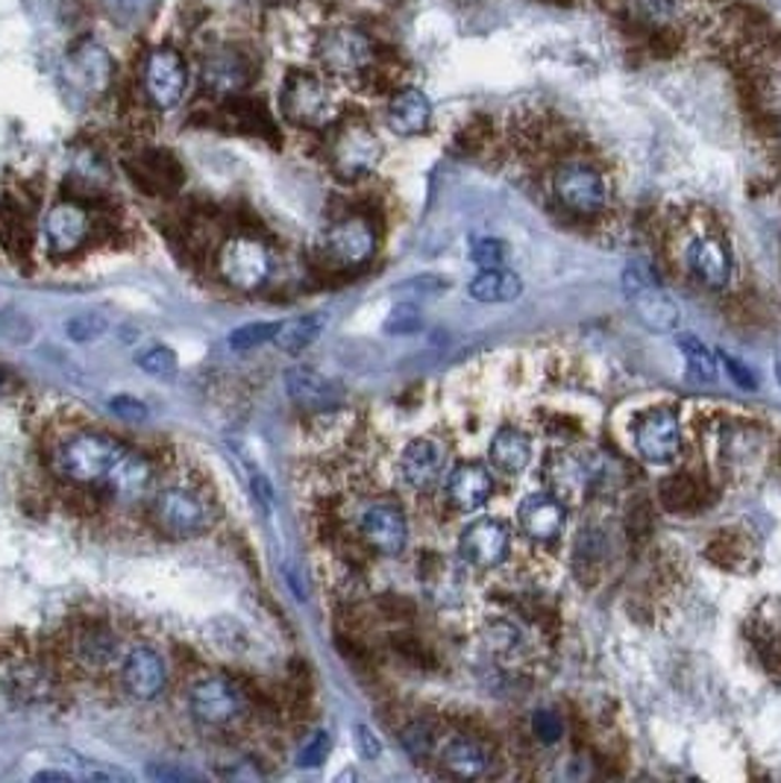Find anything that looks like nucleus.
I'll return each instance as SVG.
<instances>
[{
    "instance_id": "f257e3e1",
    "label": "nucleus",
    "mask_w": 781,
    "mask_h": 783,
    "mask_svg": "<svg viewBox=\"0 0 781 783\" xmlns=\"http://www.w3.org/2000/svg\"><path fill=\"white\" fill-rule=\"evenodd\" d=\"M315 59L332 80L368 83L382 74V53L377 39L359 24L323 27L315 39Z\"/></svg>"
},
{
    "instance_id": "f03ea898",
    "label": "nucleus",
    "mask_w": 781,
    "mask_h": 783,
    "mask_svg": "<svg viewBox=\"0 0 781 783\" xmlns=\"http://www.w3.org/2000/svg\"><path fill=\"white\" fill-rule=\"evenodd\" d=\"M126 446L103 432H76L53 450L51 467L74 487H101L121 461Z\"/></svg>"
},
{
    "instance_id": "7ed1b4c3",
    "label": "nucleus",
    "mask_w": 781,
    "mask_h": 783,
    "mask_svg": "<svg viewBox=\"0 0 781 783\" xmlns=\"http://www.w3.org/2000/svg\"><path fill=\"white\" fill-rule=\"evenodd\" d=\"M279 112L300 130H329L341 121V101L323 74L291 71L279 89Z\"/></svg>"
},
{
    "instance_id": "20e7f679",
    "label": "nucleus",
    "mask_w": 781,
    "mask_h": 783,
    "mask_svg": "<svg viewBox=\"0 0 781 783\" xmlns=\"http://www.w3.org/2000/svg\"><path fill=\"white\" fill-rule=\"evenodd\" d=\"M138 85L147 106L156 112H171L185 101L192 85V65L174 44H153L138 62Z\"/></svg>"
},
{
    "instance_id": "39448f33",
    "label": "nucleus",
    "mask_w": 781,
    "mask_h": 783,
    "mask_svg": "<svg viewBox=\"0 0 781 783\" xmlns=\"http://www.w3.org/2000/svg\"><path fill=\"white\" fill-rule=\"evenodd\" d=\"M327 158L338 179L356 183L361 176L377 171L379 158H382V142L368 121L341 117L336 126H329Z\"/></svg>"
},
{
    "instance_id": "423d86ee",
    "label": "nucleus",
    "mask_w": 781,
    "mask_h": 783,
    "mask_svg": "<svg viewBox=\"0 0 781 783\" xmlns=\"http://www.w3.org/2000/svg\"><path fill=\"white\" fill-rule=\"evenodd\" d=\"M553 197L564 212L576 217H597L608 206V179L594 162L564 158L553 171Z\"/></svg>"
},
{
    "instance_id": "0eeeda50",
    "label": "nucleus",
    "mask_w": 781,
    "mask_h": 783,
    "mask_svg": "<svg viewBox=\"0 0 781 783\" xmlns=\"http://www.w3.org/2000/svg\"><path fill=\"white\" fill-rule=\"evenodd\" d=\"M215 267H218L220 279L229 288L250 293L268 285L270 274H274V256H270V247L261 238L250 233H238L220 244Z\"/></svg>"
},
{
    "instance_id": "6e6552de",
    "label": "nucleus",
    "mask_w": 781,
    "mask_h": 783,
    "mask_svg": "<svg viewBox=\"0 0 781 783\" xmlns=\"http://www.w3.org/2000/svg\"><path fill=\"white\" fill-rule=\"evenodd\" d=\"M153 523L177 540H192L212 525V505L201 491L188 484H168L151 502Z\"/></svg>"
},
{
    "instance_id": "1a4fd4ad",
    "label": "nucleus",
    "mask_w": 781,
    "mask_h": 783,
    "mask_svg": "<svg viewBox=\"0 0 781 783\" xmlns=\"http://www.w3.org/2000/svg\"><path fill=\"white\" fill-rule=\"evenodd\" d=\"M377 253V229L364 215H347L327 226L320 256L332 270H359Z\"/></svg>"
},
{
    "instance_id": "9d476101",
    "label": "nucleus",
    "mask_w": 781,
    "mask_h": 783,
    "mask_svg": "<svg viewBox=\"0 0 781 783\" xmlns=\"http://www.w3.org/2000/svg\"><path fill=\"white\" fill-rule=\"evenodd\" d=\"M188 710L203 728H233L247 713V699L236 681L220 676H206L192 683Z\"/></svg>"
},
{
    "instance_id": "9b49d317",
    "label": "nucleus",
    "mask_w": 781,
    "mask_h": 783,
    "mask_svg": "<svg viewBox=\"0 0 781 783\" xmlns=\"http://www.w3.org/2000/svg\"><path fill=\"white\" fill-rule=\"evenodd\" d=\"M201 85L203 92L209 94L212 101H229V97H238V94H247L253 83V62L250 56L242 51V48H233V44H220V48H212L209 53H203L201 59Z\"/></svg>"
},
{
    "instance_id": "f8f14e48",
    "label": "nucleus",
    "mask_w": 781,
    "mask_h": 783,
    "mask_svg": "<svg viewBox=\"0 0 781 783\" xmlns=\"http://www.w3.org/2000/svg\"><path fill=\"white\" fill-rule=\"evenodd\" d=\"M94 233V215L89 212V206L74 197H65V200L53 203L48 215H44L42 224V235L44 244L51 256H60V259H68L74 256L89 244Z\"/></svg>"
},
{
    "instance_id": "ddd939ff",
    "label": "nucleus",
    "mask_w": 781,
    "mask_h": 783,
    "mask_svg": "<svg viewBox=\"0 0 781 783\" xmlns=\"http://www.w3.org/2000/svg\"><path fill=\"white\" fill-rule=\"evenodd\" d=\"M124 167L135 188L147 194V197H171L185 183V171L179 165V158L165 147H144V151L126 158Z\"/></svg>"
},
{
    "instance_id": "4468645a",
    "label": "nucleus",
    "mask_w": 781,
    "mask_h": 783,
    "mask_svg": "<svg viewBox=\"0 0 781 783\" xmlns=\"http://www.w3.org/2000/svg\"><path fill=\"white\" fill-rule=\"evenodd\" d=\"M623 293L631 302L638 320L652 332H672L679 326V309L644 270L629 267L623 274Z\"/></svg>"
},
{
    "instance_id": "2eb2a0df",
    "label": "nucleus",
    "mask_w": 781,
    "mask_h": 783,
    "mask_svg": "<svg viewBox=\"0 0 781 783\" xmlns=\"http://www.w3.org/2000/svg\"><path fill=\"white\" fill-rule=\"evenodd\" d=\"M631 437H635V450H638L640 459H647L649 464H667V461L676 459V452L681 446V429L676 411L667 409V405L644 411L635 420Z\"/></svg>"
},
{
    "instance_id": "dca6fc26",
    "label": "nucleus",
    "mask_w": 781,
    "mask_h": 783,
    "mask_svg": "<svg viewBox=\"0 0 781 783\" xmlns=\"http://www.w3.org/2000/svg\"><path fill=\"white\" fill-rule=\"evenodd\" d=\"M359 534L368 549L397 558L409 543V519L397 502H370L359 514Z\"/></svg>"
},
{
    "instance_id": "f3484780",
    "label": "nucleus",
    "mask_w": 781,
    "mask_h": 783,
    "mask_svg": "<svg viewBox=\"0 0 781 783\" xmlns=\"http://www.w3.org/2000/svg\"><path fill=\"white\" fill-rule=\"evenodd\" d=\"M168 683L165 658L153 646H133L121 660V687L135 701L160 699Z\"/></svg>"
},
{
    "instance_id": "a211bd4d",
    "label": "nucleus",
    "mask_w": 781,
    "mask_h": 783,
    "mask_svg": "<svg viewBox=\"0 0 781 783\" xmlns=\"http://www.w3.org/2000/svg\"><path fill=\"white\" fill-rule=\"evenodd\" d=\"M508 528L500 519H476L459 537V552L473 569H496L508 558Z\"/></svg>"
},
{
    "instance_id": "6ab92c4d",
    "label": "nucleus",
    "mask_w": 781,
    "mask_h": 783,
    "mask_svg": "<svg viewBox=\"0 0 781 783\" xmlns=\"http://www.w3.org/2000/svg\"><path fill=\"white\" fill-rule=\"evenodd\" d=\"M685 259H688L690 274L697 276L699 282L706 285V288H711V291H722V288L729 285L731 256L729 250H726V244H722L720 235L715 233L693 235L688 244V253H685Z\"/></svg>"
},
{
    "instance_id": "aec40b11",
    "label": "nucleus",
    "mask_w": 781,
    "mask_h": 783,
    "mask_svg": "<svg viewBox=\"0 0 781 783\" xmlns=\"http://www.w3.org/2000/svg\"><path fill=\"white\" fill-rule=\"evenodd\" d=\"M74 658L80 667L92 669V672H106L112 667H121L124 660V646L121 637L112 631L106 622H85L80 631L74 633Z\"/></svg>"
},
{
    "instance_id": "412c9836",
    "label": "nucleus",
    "mask_w": 781,
    "mask_h": 783,
    "mask_svg": "<svg viewBox=\"0 0 781 783\" xmlns=\"http://www.w3.org/2000/svg\"><path fill=\"white\" fill-rule=\"evenodd\" d=\"M567 508L555 493H532L530 499L521 502L517 508V523L523 534L535 543H555L564 532Z\"/></svg>"
},
{
    "instance_id": "4be33fe9",
    "label": "nucleus",
    "mask_w": 781,
    "mask_h": 783,
    "mask_svg": "<svg viewBox=\"0 0 781 783\" xmlns=\"http://www.w3.org/2000/svg\"><path fill=\"white\" fill-rule=\"evenodd\" d=\"M286 393L302 411H336L345 393L332 379L311 367H291L286 373Z\"/></svg>"
},
{
    "instance_id": "5701e85b",
    "label": "nucleus",
    "mask_w": 781,
    "mask_h": 783,
    "mask_svg": "<svg viewBox=\"0 0 781 783\" xmlns=\"http://www.w3.org/2000/svg\"><path fill=\"white\" fill-rule=\"evenodd\" d=\"M386 124L391 133L403 135V138L423 135L432 126V103L421 89L403 85L388 97Z\"/></svg>"
},
{
    "instance_id": "b1692460",
    "label": "nucleus",
    "mask_w": 781,
    "mask_h": 783,
    "mask_svg": "<svg viewBox=\"0 0 781 783\" xmlns=\"http://www.w3.org/2000/svg\"><path fill=\"white\" fill-rule=\"evenodd\" d=\"M218 117L233 133L256 135V138H265L270 144L279 142L277 121L270 115V109L261 101H256V97H247V94L229 97V101L218 106Z\"/></svg>"
},
{
    "instance_id": "393cba45",
    "label": "nucleus",
    "mask_w": 781,
    "mask_h": 783,
    "mask_svg": "<svg viewBox=\"0 0 781 783\" xmlns=\"http://www.w3.org/2000/svg\"><path fill=\"white\" fill-rule=\"evenodd\" d=\"M446 452L435 437H414L400 455V475L412 491H429L444 473Z\"/></svg>"
},
{
    "instance_id": "a878e982",
    "label": "nucleus",
    "mask_w": 781,
    "mask_h": 783,
    "mask_svg": "<svg viewBox=\"0 0 781 783\" xmlns=\"http://www.w3.org/2000/svg\"><path fill=\"white\" fill-rule=\"evenodd\" d=\"M103 487H106L121 505H138V502L147 499L153 491L151 461L144 459L142 452L126 450Z\"/></svg>"
},
{
    "instance_id": "bb28decb",
    "label": "nucleus",
    "mask_w": 781,
    "mask_h": 783,
    "mask_svg": "<svg viewBox=\"0 0 781 783\" xmlns=\"http://www.w3.org/2000/svg\"><path fill=\"white\" fill-rule=\"evenodd\" d=\"M494 493V478L482 464H459L446 475V499L459 511L482 508Z\"/></svg>"
},
{
    "instance_id": "cd10ccee",
    "label": "nucleus",
    "mask_w": 781,
    "mask_h": 783,
    "mask_svg": "<svg viewBox=\"0 0 781 783\" xmlns=\"http://www.w3.org/2000/svg\"><path fill=\"white\" fill-rule=\"evenodd\" d=\"M441 766H444L446 775L462 777V781H476V777L487 772L491 758H487L485 745L480 740L462 736V740L446 742L444 751H441Z\"/></svg>"
},
{
    "instance_id": "c85d7f7f",
    "label": "nucleus",
    "mask_w": 781,
    "mask_h": 783,
    "mask_svg": "<svg viewBox=\"0 0 781 783\" xmlns=\"http://www.w3.org/2000/svg\"><path fill=\"white\" fill-rule=\"evenodd\" d=\"M487 455H491V464H494L500 473L517 475L530 467L532 437L526 432H521V429H503V432L494 434V441L487 446Z\"/></svg>"
},
{
    "instance_id": "c756f323",
    "label": "nucleus",
    "mask_w": 781,
    "mask_h": 783,
    "mask_svg": "<svg viewBox=\"0 0 781 783\" xmlns=\"http://www.w3.org/2000/svg\"><path fill=\"white\" fill-rule=\"evenodd\" d=\"M7 687L18 701H44L53 692V678L42 663L21 660L9 669Z\"/></svg>"
},
{
    "instance_id": "7c9ffc66",
    "label": "nucleus",
    "mask_w": 781,
    "mask_h": 783,
    "mask_svg": "<svg viewBox=\"0 0 781 783\" xmlns=\"http://www.w3.org/2000/svg\"><path fill=\"white\" fill-rule=\"evenodd\" d=\"M658 499L672 514H688V511H697L699 505H706V491H702V484L693 475L672 473L658 487Z\"/></svg>"
},
{
    "instance_id": "2f4dec72",
    "label": "nucleus",
    "mask_w": 781,
    "mask_h": 783,
    "mask_svg": "<svg viewBox=\"0 0 781 783\" xmlns=\"http://www.w3.org/2000/svg\"><path fill=\"white\" fill-rule=\"evenodd\" d=\"M467 291H471L473 300L480 302H512L523 291V282L505 267H491V270H482L473 279Z\"/></svg>"
},
{
    "instance_id": "473e14b6",
    "label": "nucleus",
    "mask_w": 781,
    "mask_h": 783,
    "mask_svg": "<svg viewBox=\"0 0 781 783\" xmlns=\"http://www.w3.org/2000/svg\"><path fill=\"white\" fill-rule=\"evenodd\" d=\"M323 326H327V317L323 315L295 317V320L279 323L277 334H274V343H277L282 352H288V356H297V352H302L306 347H311V343L318 341L320 332H323Z\"/></svg>"
},
{
    "instance_id": "72a5a7b5",
    "label": "nucleus",
    "mask_w": 781,
    "mask_h": 783,
    "mask_svg": "<svg viewBox=\"0 0 781 783\" xmlns=\"http://www.w3.org/2000/svg\"><path fill=\"white\" fill-rule=\"evenodd\" d=\"M706 558L715 564V567L726 569V573H740L752 564V555H749L747 540L734 532H720L715 534L706 546Z\"/></svg>"
},
{
    "instance_id": "f704fd0d",
    "label": "nucleus",
    "mask_w": 781,
    "mask_h": 783,
    "mask_svg": "<svg viewBox=\"0 0 781 783\" xmlns=\"http://www.w3.org/2000/svg\"><path fill=\"white\" fill-rule=\"evenodd\" d=\"M620 3L638 24L670 27L679 21L685 0H620Z\"/></svg>"
},
{
    "instance_id": "c9c22d12",
    "label": "nucleus",
    "mask_w": 781,
    "mask_h": 783,
    "mask_svg": "<svg viewBox=\"0 0 781 783\" xmlns=\"http://www.w3.org/2000/svg\"><path fill=\"white\" fill-rule=\"evenodd\" d=\"M679 350L688 361V373L699 382H715L717 379V356L708 350L706 343L693 338V334H681Z\"/></svg>"
},
{
    "instance_id": "e433bc0d",
    "label": "nucleus",
    "mask_w": 781,
    "mask_h": 783,
    "mask_svg": "<svg viewBox=\"0 0 781 783\" xmlns=\"http://www.w3.org/2000/svg\"><path fill=\"white\" fill-rule=\"evenodd\" d=\"M603 569V543L597 534H585L576 546V575L588 584Z\"/></svg>"
},
{
    "instance_id": "4c0bfd02",
    "label": "nucleus",
    "mask_w": 781,
    "mask_h": 783,
    "mask_svg": "<svg viewBox=\"0 0 781 783\" xmlns=\"http://www.w3.org/2000/svg\"><path fill=\"white\" fill-rule=\"evenodd\" d=\"M106 317L103 315H94V311H83V315H74L71 320L65 323V332L71 341L76 343H85V341H94V338H101L103 332H106Z\"/></svg>"
},
{
    "instance_id": "58836bf2",
    "label": "nucleus",
    "mask_w": 781,
    "mask_h": 783,
    "mask_svg": "<svg viewBox=\"0 0 781 783\" xmlns=\"http://www.w3.org/2000/svg\"><path fill=\"white\" fill-rule=\"evenodd\" d=\"M279 323H247L238 326L236 332L229 334V347L233 350H253V347H261V343L274 341Z\"/></svg>"
},
{
    "instance_id": "ea45409f",
    "label": "nucleus",
    "mask_w": 781,
    "mask_h": 783,
    "mask_svg": "<svg viewBox=\"0 0 781 783\" xmlns=\"http://www.w3.org/2000/svg\"><path fill=\"white\" fill-rule=\"evenodd\" d=\"M135 364L142 367L144 373L156 375V379H168V375L177 373V356L168 350V347H151V350H144L138 359H135Z\"/></svg>"
},
{
    "instance_id": "a19ab883",
    "label": "nucleus",
    "mask_w": 781,
    "mask_h": 783,
    "mask_svg": "<svg viewBox=\"0 0 781 783\" xmlns=\"http://www.w3.org/2000/svg\"><path fill=\"white\" fill-rule=\"evenodd\" d=\"M403 749L412 754L414 760H423L432 754L435 749V731L427 725V722H412V725L403 728Z\"/></svg>"
},
{
    "instance_id": "79ce46f5",
    "label": "nucleus",
    "mask_w": 781,
    "mask_h": 783,
    "mask_svg": "<svg viewBox=\"0 0 781 783\" xmlns=\"http://www.w3.org/2000/svg\"><path fill=\"white\" fill-rule=\"evenodd\" d=\"M329 749H332V740H329V733L327 731H315L309 736V740L302 742L300 758H297V763H300V766H306V769L320 766V763L327 760Z\"/></svg>"
},
{
    "instance_id": "37998d69",
    "label": "nucleus",
    "mask_w": 781,
    "mask_h": 783,
    "mask_svg": "<svg viewBox=\"0 0 781 783\" xmlns=\"http://www.w3.org/2000/svg\"><path fill=\"white\" fill-rule=\"evenodd\" d=\"M471 259L482 267V270H491V267H503L505 261V244L496 241V238H476L471 247Z\"/></svg>"
},
{
    "instance_id": "c03bdc74",
    "label": "nucleus",
    "mask_w": 781,
    "mask_h": 783,
    "mask_svg": "<svg viewBox=\"0 0 781 783\" xmlns=\"http://www.w3.org/2000/svg\"><path fill=\"white\" fill-rule=\"evenodd\" d=\"M532 733H535L544 745H555V742L564 736L562 717L553 713V710H538V713L532 717Z\"/></svg>"
},
{
    "instance_id": "a18cd8bd",
    "label": "nucleus",
    "mask_w": 781,
    "mask_h": 783,
    "mask_svg": "<svg viewBox=\"0 0 781 783\" xmlns=\"http://www.w3.org/2000/svg\"><path fill=\"white\" fill-rule=\"evenodd\" d=\"M421 329V311L414 309V306H397V309H391V315H388L386 320V332L388 334H412Z\"/></svg>"
},
{
    "instance_id": "49530a36",
    "label": "nucleus",
    "mask_w": 781,
    "mask_h": 783,
    "mask_svg": "<svg viewBox=\"0 0 781 783\" xmlns=\"http://www.w3.org/2000/svg\"><path fill=\"white\" fill-rule=\"evenodd\" d=\"M758 655H761V660H764L767 672L781 681V631L761 637V642H758Z\"/></svg>"
},
{
    "instance_id": "de8ad7c7",
    "label": "nucleus",
    "mask_w": 781,
    "mask_h": 783,
    "mask_svg": "<svg viewBox=\"0 0 781 783\" xmlns=\"http://www.w3.org/2000/svg\"><path fill=\"white\" fill-rule=\"evenodd\" d=\"M112 414H119V418L130 420V423H138V420L147 418V409H144V402L133 400V396H115V400L110 402Z\"/></svg>"
},
{
    "instance_id": "09e8293b",
    "label": "nucleus",
    "mask_w": 781,
    "mask_h": 783,
    "mask_svg": "<svg viewBox=\"0 0 781 783\" xmlns=\"http://www.w3.org/2000/svg\"><path fill=\"white\" fill-rule=\"evenodd\" d=\"M722 364H726V370H729V375L734 379V384H740V388H747V391H752L756 388V375H752V370H749L743 361L731 359V356H726V352H720Z\"/></svg>"
},
{
    "instance_id": "8fccbe9b",
    "label": "nucleus",
    "mask_w": 781,
    "mask_h": 783,
    "mask_svg": "<svg viewBox=\"0 0 781 783\" xmlns=\"http://www.w3.org/2000/svg\"><path fill=\"white\" fill-rule=\"evenodd\" d=\"M394 649L400 651V655H403L405 660H412V663H418V667L429 663V651L423 649L421 642L412 640V637H397Z\"/></svg>"
},
{
    "instance_id": "3c124183",
    "label": "nucleus",
    "mask_w": 781,
    "mask_h": 783,
    "mask_svg": "<svg viewBox=\"0 0 781 783\" xmlns=\"http://www.w3.org/2000/svg\"><path fill=\"white\" fill-rule=\"evenodd\" d=\"M517 642V628L508 626V622H491V646L500 651L514 649Z\"/></svg>"
},
{
    "instance_id": "603ef678",
    "label": "nucleus",
    "mask_w": 781,
    "mask_h": 783,
    "mask_svg": "<svg viewBox=\"0 0 781 783\" xmlns=\"http://www.w3.org/2000/svg\"><path fill=\"white\" fill-rule=\"evenodd\" d=\"M649 532H652V517H649V511L640 505V508H635L629 514V534L638 540V537H647Z\"/></svg>"
},
{
    "instance_id": "864d4df0",
    "label": "nucleus",
    "mask_w": 781,
    "mask_h": 783,
    "mask_svg": "<svg viewBox=\"0 0 781 783\" xmlns=\"http://www.w3.org/2000/svg\"><path fill=\"white\" fill-rule=\"evenodd\" d=\"M356 742H359L361 754H364L368 760H377L379 751H382V745H379L377 736H373V733H370V728H364V725L356 728Z\"/></svg>"
},
{
    "instance_id": "5fc2aeb1",
    "label": "nucleus",
    "mask_w": 781,
    "mask_h": 783,
    "mask_svg": "<svg viewBox=\"0 0 781 783\" xmlns=\"http://www.w3.org/2000/svg\"><path fill=\"white\" fill-rule=\"evenodd\" d=\"M253 491L259 493L261 508L268 511L270 502H274V496H270V487H268V482H265V475H253Z\"/></svg>"
},
{
    "instance_id": "6e6d98bb",
    "label": "nucleus",
    "mask_w": 781,
    "mask_h": 783,
    "mask_svg": "<svg viewBox=\"0 0 781 783\" xmlns=\"http://www.w3.org/2000/svg\"><path fill=\"white\" fill-rule=\"evenodd\" d=\"M33 781H62V783H68V781H74V775L71 772H35L33 775Z\"/></svg>"
},
{
    "instance_id": "4d7b16f0",
    "label": "nucleus",
    "mask_w": 781,
    "mask_h": 783,
    "mask_svg": "<svg viewBox=\"0 0 781 783\" xmlns=\"http://www.w3.org/2000/svg\"><path fill=\"white\" fill-rule=\"evenodd\" d=\"M115 3V9H121V12H133V9H138V0H112Z\"/></svg>"
},
{
    "instance_id": "13d9d810",
    "label": "nucleus",
    "mask_w": 781,
    "mask_h": 783,
    "mask_svg": "<svg viewBox=\"0 0 781 783\" xmlns=\"http://www.w3.org/2000/svg\"><path fill=\"white\" fill-rule=\"evenodd\" d=\"M7 382V370H0V384Z\"/></svg>"
},
{
    "instance_id": "bf43d9fd",
    "label": "nucleus",
    "mask_w": 781,
    "mask_h": 783,
    "mask_svg": "<svg viewBox=\"0 0 781 783\" xmlns=\"http://www.w3.org/2000/svg\"><path fill=\"white\" fill-rule=\"evenodd\" d=\"M775 379H779V384H781V364L775 367Z\"/></svg>"
}]
</instances>
